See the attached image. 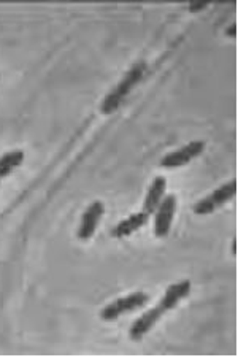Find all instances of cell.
<instances>
[{
  "mask_svg": "<svg viewBox=\"0 0 238 357\" xmlns=\"http://www.w3.org/2000/svg\"><path fill=\"white\" fill-rule=\"evenodd\" d=\"M205 7H208V2H197V3L189 5V11H199V10H203Z\"/></svg>",
  "mask_w": 238,
  "mask_h": 357,
  "instance_id": "12",
  "label": "cell"
},
{
  "mask_svg": "<svg viewBox=\"0 0 238 357\" xmlns=\"http://www.w3.org/2000/svg\"><path fill=\"white\" fill-rule=\"evenodd\" d=\"M149 220V215L147 211H138V213H133V215L124 218L123 221L116 224V227L113 229L112 235L114 238H123L127 237V235H132L133 232H137L138 229H142L144 224L148 222Z\"/></svg>",
  "mask_w": 238,
  "mask_h": 357,
  "instance_id": "9",
  "label": "cell"
},
{
  "mask_svg": "<svg viewBox=\"0 0 238 357\" xmlns=\"http://www.w3.org/2000/svg\"><path fill=\"white\" fill-rule=\"evenodd\" d=\"M177 197L173 194L164 195L158 208L154 211V234L156 237H167L168 232H170L173 218H175L177 213Z\"/></svg>",
  "mask_w": 238,
  "mask_h": 357,
  "instance_id": "4",
  "label": "cell"
},
{
  "mask_svg": "<svg viewBox=\"0 0 238 357\" xmlns=\"http://www.w3.org/2000/svg\"><path fill=\"white\" fill-rule=\"evenodd\" d=\"M189 294H191V281H188V280L179 281V283H175V284L167 287V291L159 301L158 307L164 313L170 312V310L175 308L177 305L183 301V298L188 297Z\"/></svg>",
  "mask_w": 238,
  "mask_h": 357,
  "instance_id": "8",
  "label": "cell"
},
{
  "mask_svg": "<svg viewBox=\"0 0 238 357\" xmlns=\"http://www.w3.org/2000/svg\"><path fill=\"white\" fill-rule=\"evenodd\" d=\"M144 70H147V64L144 62H137L135 66H132V68L127 72L121 82L114 86L112 92H108L105 99L101 103V112L103 114H110L113 113L116 108H118L123 100L126 99V96L132 91L133 86H135L138 82H140Z\"/></svg>",
  "mask_w": 238,
  "mask_h": 357,
  "instance_id": "1",
  "label": "cell"
},
{
  "mask_svg": "<svg viewBox=\"0 0 238 357\" xmlns=\"http://www.w3.org/2000/svg\"><path fill=\"white\" fill-rule=\"evenodd\" d=\"M24 160V151L22 149H13V151L5 153L0 158V178L8 176L16 167H20Z\"/></svg>",
  "mask_w": 238,
  "mask_h": 357,
  "instance_id": "11",
  "label": "cell"
},
{
  "mask_svg": "<svg viewBox=\"0 0 238 357\" xmlns=\"http://www.w3.org/2000/svg\"><path fill=\"white\" fill-rule=\"evenodd\" d=\"M203 149H205V142H189L188 145L177 149V151L165 154V156L161 159V167H164V169H178V167H183L197 156H200Z\"/></svg>",
  "mask_w": 238,
  "mask_h": 357,
  "instance_id": "5",
  "label": "cell"
},
{
  "mask_svg": "<svg viewBox=\"0 0 238 357\" xmlns=\"http://www.w3.org/2000/svg\"><path fill=\"white\" fill-rule=\"evenodd\" d=\"M237 194V180H230L223 186H219L218 189L207 195L205 199H200L197 204L194 205V213L195 215H210L219 206H223L225 202H229L232 197H235Z\"/></svg>",
  "mask_w": 238,
  "mask_h": 357,
  "instance_id": "3",
  "label": "cell"
},
{
  "mask_svg": "<svg viewBox=\"0 0 238 357\" xmlns=\"http://www.w3.org/2000/svg\"><path fill=\"white\" fill-rule=\"evenodd\" d=\"M162 314H164V312L156 305V307L149 308L148 312H144L140 318L133 321V324L131 326L129 329V337L132 340H135V342H138V340H142L147 333L153 329V327L158 324V321L162 318Z\"/></svg>",
  "mask_w": 238,
  "mask_h": 357,
  "instance_id": "7",
  "label": "cell"
},
{
  "mask_svg": "<svg viewBox=\"0 0 238 357\" xmlns=\"http://www.w3.org/2000/svg\"><path fill=\"white\" fill-rule=\"evenodd\" d=\"M0 181H2V178H0Z\"/></svg>",
  "mask_w": 238,
  "mask_h": 357,
  "instance_id": "14",
  "label": "cell"
},
{
  "mask_svg": "<svg viewBox=\"0 0 238 357\" xmlns=\"http://www.w3.org/2000/svg\"><path fill=\"white\" fill-rule=\"evenodd\" d=\"M235 32H237V26L235 24H232L228 31H225V33H228V36H230V37H235Z\"/></svg>",
  "mask_w": 238,
  "mask_h": 357,
  "instance_id": "13",
  "label": "cell"
},
{
  "mask_svg": "<svg viewBox=\"0 0 238 357\" xmlns=\"http://www.w3.org/2000/svg\"><path fill=\"white\" fill-rule=\"evenodd\" d=\"M148 302L149 296L147 292H132L129 296L116 298L114 302L108 303L101 312V318L103 321H116L119 316L135 312L138 308H143Z\"/></svg>",
  "mask_w": 238,
  "mask_h": 357,
  "instance_id": "2",
  "label": "cell"
},
{
  "mask_svg": "<svg viewBox=\"0 0 238 357\" xmlns=\"http://www.w3.org/2000/svg\"><path fill=\"white\" fill-rule=\"evenodd\" d=\"M165 189H167V180L164 176H156L153 183L147 192V197H144L143 202V211H147L148 215L151 216L153 213L158 208V205L162 202L165 195Z\"/></svg>",
  "mask_w": 238,
  "mask_h": 357,
  "instance_id": "10",
  "label": "cell"
},
{
  "mask_svg": "<svg viewBox=\"0 0 238 357\" xmlns=\"http://www.w3.org/2000/svg\"><path fill=\"white\" fill-rule=\"evenodd\" d=\"M103 213H105V204H103L102 200L91 202L88 208H86L83 215H81V222L77 230L80 240H89L92 235H94Z\"/></svg>",
  "mask_w": 238,
  "mask_h": 357,
  "instance_id": "6",
  "label": "cell"
}]
</instances>
